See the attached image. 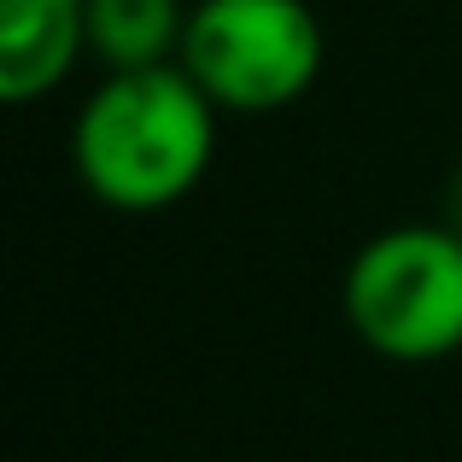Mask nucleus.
I'll return each mask as SVG.
<instances>
[{
  "label": "nucleus",
  "instance_id": "nucleus-1",
  "mask_svg": "<svg viewBox=\"0 0 462 462\" xmlns=\"http://www.w3.org/2000/svg\"><path fill=\"white\" fill-rule=\"evenodd\" d=\"M217 117V100L188 77L181 59L106 70L70 124V170L112 211H170L211 170Z\"/></svg>",
  "mask_w": 462,
  "mask_h": 462
},
{
  "label": "nucleus",
  "instance_id": "nucleus-2",
  "mask_svg": "<svg viewBox=\"0 0 462 462\" xmlns=\"http://www.w3.org/2000/svg\"><path fill=\"white\" fill-rule=\"evenodd\" d=\"M351 334L386 363L462 351V235L451 223H393L363 240L339 282Z\"/></svg>",
  "mask_w": 462,
  "mask_h": 462
},
{
  "label": "nucleus",
  "instance_id": "nucleus-3",
  "mask_svg": "<svg viewBox=\"0 0 462 462\" xmlns=\"http://www.w3.org/2000/svg\"><path fill=\"white\" fill-rule=\"evenodd\" d=\"M181 65L217 112H287L316 88L328 35L310 0H193Z\"/></svg>",
  "mask_w": 462,
  "mask_h": 462
},
{
  "label": "nucleus",
  "instance_id": "nucleus-4",
  "mask_svg": "<svg viewBox=\"0 0 462 462\" xmlns=\"http://www.w3.org/2000/svg\"><path fill=\"white\" fill-rule=\"evenodd\" d=\"M88 53V0H0V100L35 106Z\"/></svg>",
  "mask_w": 462,
  "mask_h": 462
},
{
  "label": "nucleus",
  "instance_id": "nucleus-5",
  "mask_svg": "<svg viewBox=\"0 0 462 462\" xmlns=\"http://www.w3.org/2000/svg\"><path fill=\"white\" fill-rule=\"evenodd\" d=\"M181 0H88V53H100L106 70H141L181 59L188 35Z\"/></svg>",
  "mask_w": 462,
  "mask_h": 462
},
{
  "label": "nucleus",
  "instance_id": "nucleus-6",
  "mask_svg": "<svg viewBox=\"0 0 462 462\" xmlns=\"http://www.w3.org/2000/svg\"><path fill=\"white\" fill-rule=\"evenodd\" d=\"M439 223H451L457 235H462V170L445 181V217H439Z\"/></svg>",
  "mask_w": 462,
  "mask_h": 462
}]
</instances>
